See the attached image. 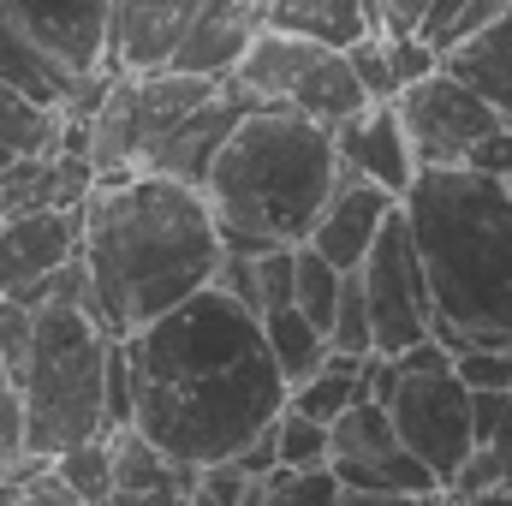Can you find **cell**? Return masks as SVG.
<instances>
[{
	"mask_svg": "<svg viewBox=\"0 0 512 506\" xmlns=\"http://www.w3.org/2000/svg\"><path fill=\"white\" fill-rule=\"evenodd\" d=\"M495 459H501V483H512V387L501 393V417H495V429H489V441H483Z\"/></svg>",
	"mask_w": 512,
	"mask_h": 506,
	"instance_id": "obj_37",
	"label": "cell"
},
{
	"mask_svg": "<svg viewBox=\"0 0 512 506\" xmlns=\"http://www.w3.org/2000/svg\"><path fill=\"white\" fill-rule=\"evenodd\" d=\"M507 12H512V0H507Z\"/></svg>",
	"mask_w": 512,
	"mask_h": 506,
	"instance_id": "obj_40",
	"label": "cell"
},
{
	"mask_svg": "<svg viewBox=\"0 0 512 506\" xmlns=\"http://www.w3.org/2000/svg\"><path fill=\"white\" fill-rule=\"evenodd\" d=\"M393 108H399L405 137H411L417 167H459L489 131L507 120L495 102H483V96H477L465 78H453L447 66L411 78V84L393 96Z\"/></svg>",
	"mask_w": 512,
	"mask_h": 506,
	"instance_id": "obj_8",
	"label": "cell"
},
{
	"mask_svg": "<svg viewBox=\"0 0 512 506\" xmlns=\"http://www.w3.org/2000/svg\"><path fill=\"white\" fill-rule=\"evenodd\" d=\"M78 239H84V209H18V215H0V298L30 292L60 262H72Z\"/></svg>",
	"mask_w": 512,
	"mask_h": 506,
	"instance_id": "obj_13",
	"label": "cell"
},
{
	"mask_svg": "<svg viewBox=\"0 0 512 506\" xmlns=\"http://www.w3.org/2000/svg\"><path fill=\"white\" fill-rule=\"evenodd\" d=\"M60 143H66V108H48V102H36L0 78V167L18 155L60 149Z\"/></svg>",
	"mask_w": 512,
	"mask_h": 506,
	"instance_id": "obj_20",
	"label": "cell"
},
{
	"mask_svg": "<svg viewBox=\"0 0 512 506\" xmlns=\"http://www.w3.org/2000/svg\"><path fill=\"white\" fill-rule=\"evenodd\" d=\"M262 340H268V352H274V364H280V381H286V387H298V381L328 358V334H322L298 304H274V310H262Z\"/></svg>",
	"mask_w": 512,
	"mask_h": 506,
	"instance_id": "obj_21",
	"label": "cell"
},
{
	"mask_svg": "<svg viewBox=\"0 0 512 506\" xmlns=\"http://www.w3.org/2000/svg\"><path fill=\"white\" fill-rule=\"evenodd\" d=\"M328 352H346V358L376 352V328H370V304H364L358 274H346L340 304H334V316H328Z\"/></svg>",
	"mask_w": 512,
	"mask_h": 506,
	"instance_id": "obj_28",
	"label": "cell"
},
{
	"mask_svg": "<svg viewBox=\"0 0 512 506\" xmlns=\"http://www.w3.org/2000/svg\"><path fill=\"white\" fill-rule=\"evenodd\" d=\"M465 167H483V173H495V179H512V126H507V120L489 131L471 155H465Z\"/></svg>",
	"mask_w": 512,
	"mask_h": 506,
	"instance_id": "obj_36",
	"label": "cell"
},
{
	"mask_svg": "<svg viewBox=\"0 0 512 506\" xmlns=\"http://www.w3.org/2000/svg\"><path fill=\"white\" fill-rule=\"evenodd\" d=\"M131 370V423L185 465L233 459L286 405L262 316L215 280L120 340Z\"/></svg>",
	"mask_w": 512,
	"mask_h": 506,
	"instance_id": "obj_1",
	"label": "cell"
},
{
	"mask_svg": "<svg viewBox=\"0 0 512 506\" xmlns=\"http://www.w3.org/2000/svg\"><path fill=\"white\" fill-rule=\"evenodd\" d=\"M256 501H346L334 465H274L256 477Z\"/></svg>",
	"mask_w": 512,
	"mask_h": 506,
	"instance_id": "obj_27",
	"label": "cell"
},
{
	"mask_svg": "<svg viewBox=\"0 0 512 506\" xmlns=\"http://www.w3.org/2000/svg\"><path fill=\"white\" fill-rule=\"evenodd\" d=\"M30 352L18 364L24 453H66L90 435H108V352L114 334L90 316V304H30Z\"/></svg>",
	"mask_w": 512,
	"mask_h": 506,
	"instance_id": "obj_5",
	"label": "cell"
},
{
	"mask_svg": "<svg viewBox=\"0 0 512 506\" xmlns=\"http://www.w3.org/2000/svg\"><path fill=\"white\" fill-rule=\"evenodd\" d=\"M268 24H286V30H304L316 42L346 48V42L382 30V12H376V0H274Z\"/></svg>",
	"mask_w": 512,
	"mask_h": 506,
	"instance_id": "obj_19",
	"label": "cell"
},
{
	"mask_svg": "<svg viewBox=\"0 0 512 506\" xmlns=\"http://www.w3.org/2000/svg\"><path fill=\"white\" fill-rule=\"evenodd\" d=\"M203 0H108V66L114 72H149L167 66L173 42L197 18Z\"/></svg>",
	"mask_w": 512,
	"mask_h": 506,
	"instance_id": "obj_16",
	"label": "cell"
},
{
	"mask_svg": "<svg viewBox=\"0 0 512 506\" xmlns=\"http://www.w3.org/2000/svg\"><path fill=\"white\" fill-rule=\"evenodd\" d=\"M233 96L245 108H274V114H304L316 126H340L346 114H358L370 96L346 60V48L316 42L304 30L286 24H262L251 48L239 54V66L227 72Z\"/></svg>",
	"mask_w": 512,
	"mask_h": 506,
	"instance_id": "obj_6",
	"label": "cell"
},
{
	"mask_svg": "<svg viewBox=\"0 0 512 506\" xmlns=\"http://www.w3.org/2000/svg\"><path fill=\"white\" fill-rule=\"evenodd\" d=\"M114 453V501H197V465L167 459L137 423L108 429Z\"/></svg>",
	"mask_w": 512,
	"mask_h": 506,
	"instance_id": "obj_17",
	"label": "cell"
},
{
	"mask_svg": "<svg viewBox=\"0 0 512 506\" xmlns=\"http://www.w3.org/2000/svg\"><path fill=\"white\" fill-rule=\"evenodd\" d=\"M358 364L364 358H346V352H328L310 376L298 381V387H286V405H298V411H310V417H322V423H334L352 399H358Z\"/></svg>",
	"mask_w": 512,
	"mask_h": 506,
	"instance_id": "obj_23",
	"label": "cell"
},
{
	"mask_svg": "<svg viewBox=\"0 0 512 506\" xmlns=\"http://www.w3.org/2000/svg\"><path fill=\"white\" fill-rule=\"evenodd\" d=\"M0 24L54 60L72 84H90L108 66V0H0Z\"/></svg>",
	"mask_w": 512,
	"mask_h": 506,
	"instance_id": "obj_11",
	"label": "cell"
},
{
	"mask_svg": "<svg viewBox=\"0 0 512 506\" xmlns=\"http://www.w3.org/2000/svg\"><path fill=\"white\" fill-rule=\"evenodd\" d=\"M441 66L453 78H465L483 102H495L501 114H512V12H501L495 24H483L477 36L453 42L441 54Z\"/></svg>",
	"mask_w": 512,
	"mask_h": 506,
	"instance_id": "obj_18",
	"label": "cell"
},
{
	"mask_svg": "<svg viewBox=\"0 0 512 506\" xmlns=\"http://www.w3.org/2000/svg\"><path fill=\"white\" fill-rule=\"evenodd\" d=\"M435 316L471 340H512V185L483 167H417L399 197Z\"/></svg>",
	"mask_w": 512,
	"mask_h": 506,
	"instance_id": "obj_3",
	"label": "cell"
},
{
	"mask_svg": "<svg viewBox=\"0 0 512 506\" xmlns=\"http://www.w3.org/2000/svg\"><path fill=\"white\" fill-rule=\"evenodd\" d=\"M262 24H268L262 0H203L197 18L185 24V36L173 42L167 66L173 72H197V78H227Z\"/></svg>",
	"mask_w": 512,
	"mask_h": 506,
	"instance_id": "obj_14",
	"label": "cell"
},
{
	"mask_svg": "<svg viewBox=\"0 0 512 506\" xmlns=\"http://www.w3.org/2000/svg\"><path fill=\"white\" fill-rule=\"evenodd\" d=\"M262 6H274V0H262Z\"/></svg>",
	"mask_w": 512,
	"mask_h": 506,
	"instance_id": "obj_39",
	"label": "cell"
},
{
	"mask_svg": "<svg viewBox=\"0 0 512 506\" xmlns=\"http://www.w3.org/2000/svg\"><path fill=\"white\" fill-rule=\"evenodd\" d=\"M346 60H352V72H358V84H364L370 102H393V96H399L393 54H387V30H370V36L346 42Z\"/></svg>",
	"mask_w": 512,
	"mask_h": 506,
	"instance_id": "obj_30",
	"label": "cell"
},
{
	"mask_svg": "<svg viewBox=\"0 0 512 506\" xmlns=\"http://www.w3.org/2000/svg\"><path fill=\"white\" fill-rule=\"evenodd\" d=\"M78 256L90 274V316L114 340H126L179 298L203 292L227 245L203 203V185L167 173H126L90 185Z\"/></svg>",
	"mask_w": 512,
	"mask_h": 506,
	"instance_id": "obj_2",
	"label": "cell"
},
{
	"mask_svg": "<svg viewBox=\"0 0 512 506\" xmlns=\"http://www.w3.org/2000/svg\"><path fill=\"white\" fill-rule=\"evenodd\" d=\"M251 262H256V316L274 310V304H292V245L251 251Z\"/></svg>",
	"mask_w": 512,
	"mask_h": 506,
	"instance_id": "obj_32",
	"label": "cell"
},
{
	"mask_svg": "<svg viewBox=\"0 0 512 506\" xmlns=\"http://www.w3.org/2000/svg\"><path fill=\"white\" fill-rule=\"evenodd\" d=\"M54 477L72 489V501H114V453H108V435H90V441L54 453Z\"/></svg>",
	"mask_w": 512,
	"mask_h": 506,
	"instance_id": "obj_25",
	"label": "cell"
},
{
	"mask_svg": "<svg viewBox=\"0 0 512 506\" xmlns=\"http://www.w3.org/2000/svg\"><path fill=\"white\" fill-rule=\"evenodd\" d=\"M274 459L280 465H328V423L298 405H280L274 411Z\"/></svg>",
	"mask_w": 512,
	"mask_h": 506,
	"instance_id": "obj_26",
	"label": "cell"
},
{
	"mask_svg": "<svg viewBox=\"0 0 512 506\" xmlns=\"http://www.w3.org/2000/svg\"><path fill=\"white\" fill-rule=\"evenodd\" d=\"M197 501L209 506H251L256 501V477L239 459H209L197 465Z\"/></svg>",
	"mask_w": 512,
	"mask_h": 506,
	"instance_id": "obj_31",
	"label": "cell"
},
{
	"mask_svg": "<svg viewBox=\"0 0 512 506\" xmlns=\"http://www.w3.org/2000/svg\"><path fill=\"white\" fill-rule=\"evenodd\" d=\"M453 376L471 393H507L512 387V340H471L453 358Z\"/></svg>",
	"mask_w": 512,
	"mask_h": 506,
	"instance_id": "obj_29",
	"label": "cell"
},
{
	"mask_svg": "<svg viewBox=\"0 0 512 506\" xmlns=\"http://www.w3.org/2000/svg\"><path fill=\"white\" fill-rule=\"evenodd\" d=\"M24 453V411H18V381L0 364V465Z\"/></svg>",
	"mask_w": 512,
	"mask_h": 506,
	"instance_id": "obj_34",
	"label": "cell"
},
{
	"mask_svg": "<svg viewBox=\"0 0 512 506\" xmlns=\"http://www.w3.org/2000/svg\"><path fill=\"white\" fill-rule=\"evenodd\" d=\"M334 167L340 149L328 126L304 114L245 108L203 173V203L221 227V245L227 251L304 245V233L328 203Z\"/></svg>",
	"mask_w": 512,
	"mask_h": 506,
	"instance_id": "obj_4",
	"label": "cell"
},
{
	"mask_svg": "<svg viewBox=\"0 0 512 506\" xmlns=\"http://www.w3.org/2000/svg\"><path fill=\"white\" fill-rule=\"evenodd\" d=\"M387 54H393V78H399V90H405L411 78H423V72L441 66V54H435L417 30H387Z\"/></svg>",
	"mask_w": 512,
	"mask_h": 506,
	"instance_id": "obj_33",
	"label": "cell"
},
{
	"mask_svg": "<svg viewBox=\"0 0 512 506\" xmlns=\"http://www.w3.org/2000/svg\"><path fill=\"white\" fill-rule=\"evenodd\" d=\"M507 185H512V179H507Z\"/></svg>",
	"mask_w": 512,
	"mask_h": 506,
	"instance_id": "obj_41",
	"label": "cell"
},
{
	"mask_svg": "<svg viewBox=\"0 0 512 506\" xmlns=\"http://www.w3.org/2000/svg\"><path fill=\"white\" fill-rule=\"evenodd\" d=\"M328 465H334L346 501H423V495H441V477L399 441L387 405L370 399V393H358L328 423Z\"/></svg>",
	"mask_w": 512,
	"mask_h": 506,
	"instance_id": "obj_7",
	"label": "cell"
},
{
	"mask_svg": "<svg viewBox=\"0 0 512 506\" xmlns=\"http://www.w3.org/2000/svg\"><path fill=\"white\" fill-rule=\"evenodd\" d=\"M399 209V197L382 191V185H370L358 167H334V185H328V203H322V215H316V227L304 233V245H316V251L328 256L334 268H358L370 245H376V233H382V221Z\"/></svg>",
	"mask_w": 512,
	"mask_h": 506,
	"instance_id": "obj_12",
	"label": "cell"
},
{
	"mask_svg": "<svg viewBox=\"0 0 512 506\" xmlns=\"http://www.w3.org/2000/svg\"><path fill=\"white\" fill-rule=\"evenodd\" d=\"M352 274H358L364 304H370L376 352H399V346H411V340L429 334V322H435V292H429L423 256H417V245H411V227H405L399 209L382 221L370 256H364Z\"/></svg>",
	"mask_w": 512,
	"mask_h": 506,
	"instance_id": "obj_9",
	"label": "cell"
},
{
	"mask_svg": "<svg viewBox=\"0 0 512 506\" xmlns=\"http://www.w3.org/2000/svg\"><path fill=\"white\" fill-rule=\"evenodd\" d=\"M501 12H507V0H465V6L453 12V24L441 30V54H447L453 42H465V36H477L483 24H495Z\"/></svg>",
	"mask_w": 512,
	"mask_h": 506,
	"instance_id": "obj_35",
	"label": "cell"
},
{
	"mask_svg": "<svg viewBox=\"0 0 512 506\" xmlns=\"http://www.w3.org/2000/svg\"><path fill=\"white\" fill-rule=\"evenodd\" d=\"M387 417H393L399 441L441 477V489L453 483V471L477 447V435H471V387L453 370H411V376H399L393 399H387Z\"/></svg>",
	"mask_w": 512,
	"mask_h": 506,
	"instance_id": "obj_10",
	"label": "cell"
},
{
	"mask_svg": "<svg viewBox=\"0 0 512 506\" xmlns=\"http://www.w3.org/2000/svg\"><path fill=\"white\" fill-rule=\"evenodd\" d=\"M340 286H346V268H334L316 245H292V304L328 334V316L340 304Z\"/></svg>",
	"mask_w": 512,
	"mask_h": 506,
	"instance_id": "obj_24",
	"label": "cell"
},
{
	"mask_svg": "<svg viewBox=\"0 0 512 506\" xmlns=\"http://www.w3.org/2000/svg\"><path fill=\"white\" fill-rule=\"evenodd\" d=\"M0 78L6 84H18L24 96H36V102H48V108H72V96L84 90V84H72L54 60H42L30 42H18L6 24H0Z\"/></svg>",
	"mask_w": 512,
	"mask_h": 506,
	"instance_id": "obj_22",
	"label": "cell"
},
{
	"mask_svg": "<svg viewBox=\"0 0 512 506\" xmlns=\"http://www.w3.org/2000/svg\"><path fill=\"white\" fill-rule=\"evenodd\" d=\"M334 131V149L346 167H358L370 185H382L393 197H405V185L417 179V155H411V137L399 126V108L393 102H364L358 114H346Z\"/></svg>",
	"mask_w": 512,
	"mask_h": 506,
	"instance_id": "obj_15",
	"label": "cell"
},
{
	"mask_svg": "<svg viewBox=\"0 0 512 506\" xmlns=\"http://www.w3.org/2000/svg\"><path fill=\"white\" fill-rule=\"evenodd\" d=\"M423 6H429V0H376V12H382V30H417Z\"/></svg>",
	"mask_w": 512,
	"mask_h": 506,
	"instance_id": "obj_38",
	"label": "cell"
}]
</instances>
